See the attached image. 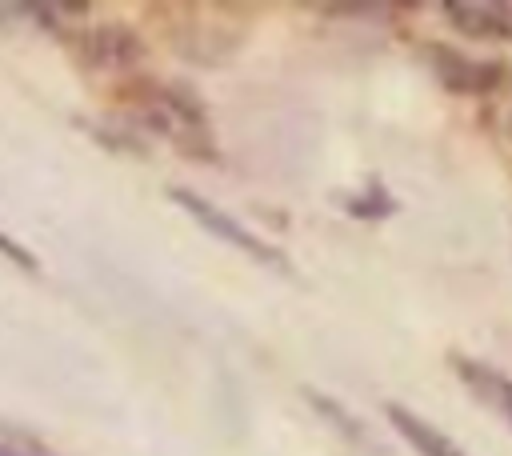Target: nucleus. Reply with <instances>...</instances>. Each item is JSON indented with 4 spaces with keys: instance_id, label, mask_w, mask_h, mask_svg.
Segmentation results:
<instances>
[{
    "instance_id": "9",
    "label": "nucleus",
    "mask_w": 512,
    "mask_h": 456,
    "mask_svg": "<svg viewBox=\"0 0 512 456\" xmlns=\"http://www.w3.org/2000/svg\"><path fill=\"white\" fill-rule=\"evenodd\" d=\"M0 256H4V260H12V264H16V268H24V272H36V268H40V264H36V256H32L24 244H16L8 232H0Z\"/></svg>"
},
{
    "instance_id": "7",
    "label": "nucleus",
    "mask_w": 512,
    "mask_h": 456,
    "mask_svg": "<svg viewBox=\"0 0 512 456\" xmlns=\"http://www.w3.org/2000/svg\"><path fill=\"white\" fill-rule=\"evenodd\" d=\"M140 40L128 32V28H120V24H108V28H96L92 36H88V56L96 60V64H104V68H128V64H136L140 60Z\"/></svg>"
},
{
    "instance_id": "3",
    "label": "nucleus",
    "mask_w": 512,
    "mask_h": 456,
    "mask_svg": "<svg viewBox=\"0 0 512 456\" xmlns=\"http://www.w3.org/2000/svg\"><path fill=\"white\" fill-rule=\"evenodd\" d=\"M448 364H452L456 380L472 392V400L484 404L488 412H496L512 428V376L492 368V364H484V360H476V356H464V352H452Z\"/></svg>"
},
{
    "instance_id": "1",
    "label": "nucleus",
    "mask_w": 512,
    "mask_h": 456,
    "mask_svg": "<svg viewBox=\"0 0 512 456\" xmlns=\"http://www.w3.org/2000/svg\"><path fill=\"white\" fill-rule=\"evenodd\" d=\"M140 120H148L156 132H164L168 140H176L180 152L188 156H200V160H212L216 148H212V132H208V120H204V108L192 92L184 88H148L140 96Z\"/></svg>"
},
{
    "instance_id": "10",
    "label": "nucleus",
    "mask_w": 512,
    "mask_h": 456,
    "mask_svg": "<svg viewBox=\"0 0 512 456\" xmlns=\"http://www.w3.org/2000/svg\"><path fill=\"white\" fill-rule=\"evenodd\" d=\"M332 16H384L392 12L388 4H328Z\"/></svg>"
},
{
    "instance_id": "5",
    "label": "nucleus",
    "mask_w": 512,
    "mask_h": 456,
    "mask_svg": "<svg viewBox=\"0 0 512 456\" xmlns=\"http://www.w3.org/2000/svg\"><path fill=\"white\" fill-rule=\"evenodd\" d=\"M384 416H388V424L400 432V440H404L412 452H420V456H468L448 432H440L432 420L416 416V412L404 408V404H384Z\"/></svg>"
},
{
    "instance_id": "6",
    "label": "nucleus",
    "mask_w": 512,
    "mask_h": 456,
    "mask_svg": "<svg viewBox=\"0 0 512 456\" xmlns=\"http://www.w3.org/2000/svg\"><path fill=\"white\" fill-rule=\"evenodd\" d=\"M428 52H432V60H436V68H440V80H444L448 88H456V92H484V88H492L496 76H500L496 64L460 60V56H456L452 48H444V44H436V48H428Z\"/></svg>"
},
{
    "instance_id": "8",
    "label": "nucleus",
    "mask_w": 512,
    "mask_h": 456,
    "mask_svg": "<svg viewBox=\"0 0 512 456\" xmlns=\"http://www.w3.org/2000/svg\"><path fill=\"white\" fill-rule=\"evenodd\" d=\"M392 208H396V200L380 188V180H372V196H368V188H364L360 196H348V212L360 216V220H364V216H388Z\"/></svg>"
},
{
    "instance_id": "2",
    "label": "nucleus",
    "mask_w": 512,
    "mask_h": 456,
    "mask_svg": "<svg viewBox=\"0 0 512 456\" xmlns=\"http://www.w3.org/2000/svg\"><path fill=\"white\" fill-rule=\"evenodd\" d=\"M168 200L176 204V208H184L204 232H212V236H220L224 244H232V248H240L244 256H252L256 264H264V268H280V272H288V260H284V252L280 248H272V244H264L256 232H248L232 212H224V208H216L212 200H204V196H196L192 188H168Z\"/></svg>"
},
{
    "instance_id": "11",
    "label": "nucleus",
    "mask_w": 512,
    "mask_h": 456,
    "mask_svg": "<svg viewBox=\"0 0 512 456\" xmlns=\"http://www.w3.org/2000/svg\"><path fill=\"white\" fill-rule=\"evenodd\" d=\"M0 456H40L28 440H12V444H0Z\"/></svg>"
},
{
    "instance_id": "4",
    "label": "nucleus",
    "mask_w": 512,
    "mask_h": 456,
    "mask_svg": "<svg viewBox=\"0 0 512 456\" xmlns=\"http://www.w3.org/2000/svg\"><path fill=\"white\" fill-rule=\"evenodd\" d=\"M440 12L472 40H512V0H448Z\"/></svg>"
}]
</instances>
